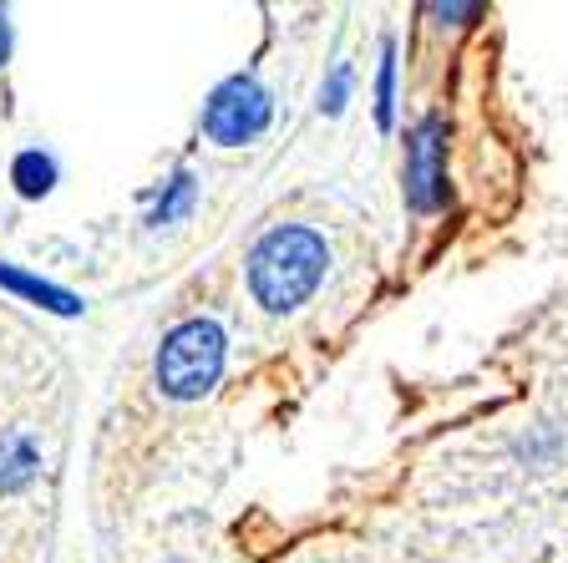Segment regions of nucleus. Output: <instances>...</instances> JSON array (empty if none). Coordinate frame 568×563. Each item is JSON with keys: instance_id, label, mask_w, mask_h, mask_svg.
I'll use <instances>...</instances> for the list:
<instances>
[{"instance_id": "0eeeda50", "label": "nucleus", "mask_w": 568, "mask_h": 563, "mask_svg": "<svg viewBox=\"0 0 568 563\" xmlns=\"http://www.w3.org/2000/svg\"><path fill=\"white\" fill-rule=\"evenodd\" d=\"M26 477H31V446L21 436H11V442L0 446V487H16Z\"/></svg>"}, {"instance_id": "f257e3e1", "label": "nucleus", "mask_w": 568, "mask_h": 563, "mask_svg": "<svg viewBox=\"0 0 568 563\" xmlns=\"http://www.w3.org/2000/svg\"><path fill=\"white\" fill-rule=\"evenodd\" d=\"M325 264H331L325 239L315 229L290 223V229H274V234H264L254 244V254H248V290H254V300L264 310L284 315V310L305 305L310 294H315Z\"/></svg>"}, {"instance_id": "f8f14e48", "label": "nucleus", "mask_w": 568, "mask_h": 563, "mask_svg": "<svg viewBox=\"0 0 568 563\" xmlns=\"http://www.w3.org/2000/svg\"><path fill=\"white\" fill-rule=\"evenodd\" d=\"M477 6H437V16H473Z\"/></svg>"}, {"instance_id": "20e7f679", "label": "nucleus", "mask_w": 568, "mask_h": 563, "mask_svg": "<svg viewBox=\"0 0 568 563\" xmlns=\"http://www.w3.org/2000/svg\"><path fill=\"white\" fill-rule=\"evenodd\" d=\"M442 122L426 118L422 128L412 132V142H406V199H412V209H437L442 199H447V173H442Z\"/></svg>"}, {"instance_id": "f03ea898", "label": "nucleus", "mask_w": 568, "mask_h": 563, "mask_svg": "<svg viewBox=\"0 0 568 563\" xmlns=\"http://www.w3.org/2000/svg\"><path fill=\"white\" fill-rule=\"evenodd\" d=\"M224 371V330L213 320H183L158 351V386L178 401H193Z\"/></svg>"}, {"instance_id": "9b49d317", "label": "nucleus", "mask_w": 568, "mask_h": 563, "mask_svg": "<svg viewBox=\"0 0 568 563\" xmlns=\"http://www.w3.org/2000/svg\"><path fill=\"white\" fill-rule=\"evenodd\" d=\"M6 51H11V26H6V11H0V61H6Z\"/></svg>"}, {"instance_id": "39448f33", "label": "nucleus", "mask_w": 568, "mask_h": 563, "mask_svg": "<svg viewBox=\"0 0 568 563\" xmlns=\"http://www.w3.org/2000/svg\"><path fill=\"white\" fill-rule=\"evenodd\" d=\"M11 178H16V188H21L26 199H41V193L57 183V163H51L47 153H21L16 168H11Z\"/></svg>"}, {"instance_id": "1a4fd4ad", "label": "nucleus", "mask_w": 568, "mask_h": 563, "mask_svg": "<svg viewBox=\"0 0 568 563\" xmlns=\"http://www.w3.org/2000/svg\"><path fill=\"white\" fill-rule=\"evenodd\" d=\"M381 102H376V112H381V122H390V51H386V67H381Z\"/></svg>"}, {"instance_id": "7ed1b4c3", "label": "nucleus", "mask_w": 568, "mask_h": 563, "mask_svg": "<svg viewBox=\"0 0 568 563\" xmlns=\"http://www.w3.org/2000/svg\"><path fill=\"white\" fill-rule=\"evenodd\" d=\"M270 128V92H264L254 77H229L219 92H213L209 112H203V132H209L219 148H244L260 132Z\"/></svg>"}, {"instance_id": "423d86ee", "label": "nucleus", "mask_w": 568, "mask_h": 563, "mask_svg": "<svg viewBox=\"0 0 568 563\" xmlns=\"http://www.w3.org/2000/svg\"><path fill=\"white\" fill-rule=\"evenodd\" d=\"M0 284H11V290L31 294V300H47V305H51V310H61V315H71V310H77V300H71L67 290H51V284L31 280V274H16V270H6V264H0Z\"/></svg>"}, {"instance_id": "9d476101", "label": "nucleus", "mask_w": 568, "mask_h": 563, "mask_svg": "<svg viewBox=\"0 0 568 563\" xmlns=\"http://www.w3.org/2000/svg\"><path fill=\"white\" fill-rule=\"evenodd\" d=\"M341 97H345V71H335V82H331V92L320 97V107H325V112H341Z\"/></svg>"}, {"instance_id": "6e6552de", "label": "nucleus", "mask_w": 568, "mask_h": 563, "mask_svg": "<svg viewBox=\"0 0 568 563\" xmlns=\"http://www.w3.org/2000/svg\"><path fill=\"white\" fill-rule=\"evenodd\" d=\"M189 203H193V178H189V173H178V178H173V188H168V199L153 209V223H173L178 213H189Z\"/></svg>"}]
</instances>
